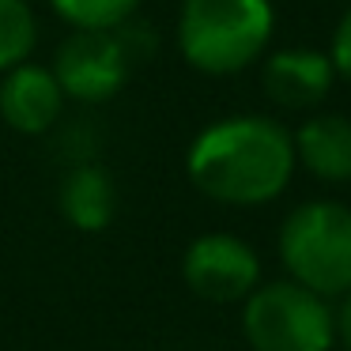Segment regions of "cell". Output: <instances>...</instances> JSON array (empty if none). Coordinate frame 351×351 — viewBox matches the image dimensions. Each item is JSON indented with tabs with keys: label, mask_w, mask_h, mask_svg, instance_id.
<instances>
[{
	"label": "cell",
	"mask_w": 351,
	"mask_h": 351,
	"mask_svg": "<svg viewBox=\"0 0 351 351\" xmlns=\"http://www.w3.org/2000/svg\"><path fill=\"white\" fill-rule=\"evenodd\" d=\"M295 170L291 129L265 114H234L212 121L193 136L185 152V174L193 189L230 208L272 204L291 185Z\"/></svg>",
	"instance_id": "1"
},
{
	"label": "cell",
	"mask_w": 351,
	"mask_h": 351,
	"mask_svg": "<svg viewBox=\"0 0 351 351\" xmlns=\"http://www.w3.org/2000/svg\"><path fill=\"white\" fill-rule=\"evenodd\" d=\"M272 34V0H182L178 8V53L204 76L245 72L268 53Z\"/></svg>",
	"instance_id": "2"
},
{
	"label": "cell",
	"mask_w": 351,
	"mask_h": 351,
	"mask_svg": "<svg viewBox=\"0 0 351 351\" xmlns=\"http://www.w3.org/2000/svg\"><path fill=\"white\" fill-rule=\"evenodd\" d=\"M280 265L287 280L340 298L351 291V208L340 200H306L280 223Z\"/></svg>",
	"instance_id": "3"
},
{
	"label": "cell",
	"mask_w": 351,
	"mask_h": 351,
	"mask_svg": "<svg viewBox=\"0 0 351 351\" xmlns=\"http://www.w3.org/2000/svg\"><path fill=\"white\" fill-rule=\"evenodd\" d=\"M242 336L253 351H332V302L295 280L257 283L242 298Z\"/></svg>",
	"instance_id": "4"
},
{
	"label": "cell",
	"mask_w": 351,
	"mask_h": 351,
	"mask_svg": "<svg viewBox=\"0 0 351 351\" xmlns=\"http://www.w3.org/2000/svg\"><path fill=\"white\" fill-rule=\"evenodd\" d=\"M140 61V49L132 42L129 23L117 31H72L57 46L53 76L61 84L64 99L72 102H110L132 80Z\"/></svg>",
	"instance_id": "5"
},
{
	"label": "cell",
	"mask_w": 351,
	"mask_h": 351,
	"mask_svg": "<svg viewBox=\"0 0 351 351\" xmlns=\"http://www.w3.org/2000/svg\"><path fill=\"white\" fill-rule=\"evenodd\" d=\"M182 280L197 298L215 306L242 302L261 283V257L242 234L208 230L182 253Z\"/></svg>",
	"instance_id": "6"
},
{
	"label": "cell",
	"mask_w": 351,
	"mask_h": 351,
	"mask_svg": "<svg viewBox=\"0 0 351 351\" xmlns=\"http://www.w3.org/2000/svg\"><path fill=\"white\" fill-rule=\"evenodd\" d=\"M64 102L69 99L49 64L23 61L16 69L0 72V121L12 132H23V136L49 132L61 121Z\"/></svg>",
	"instance_id": "7"
},
{
	"label": "cell",
	"mask_w": 351,
	"mask_h": 351,
	"mask_svg": "<svg viewBox=\"0 0 351 351\" xmlns=\"http://www.w3.org/2000/svg\"><path fill=\"white\" fill-rule=\"evenodd\" d=\"M336 69L325 49L291 46L276 49L261 64V87L280 110H313L328 99Z\"/></svg>",
	"instance_id": "8"
},
{
	"label": "cell",
	"mask_w": 351,
	"mask_h": 351,
	"mask_svg": "<svg viewBox=\"0 0 351 351\" xmlns=\"http://www.w3.org/2000/svg\"><path fill=\"white\" fill-rule=\"evenodd\" d=\"M295 162L325 185L351 182V117L348 114H313L291 132Z\"/></svg>",
	"instance_id": "9"
},
{
	"label": "cell",
	"mask_w": 351,
	"mask_h": 351,
	"mask_svg": "<svg viewBox=\"0 0 351 351\" xmlns=\"http://www.w3.org/2000/svg\"><path fill=\"white\" fill-rule=\"evenodd\" d=\"M57 208H61L64 223L84 234H99L117 219V182L106 167L99 162H84V167L69 170L57 189Z\"/></svg>",
	"instance_id": "10"
},
{
	"label": "cell",
	"mask_w": 351,
	"mask_h": 351,
	"mask_svg": "<svg viewBox=\"0 0 351 351\" xmlns=\"http://www.w3.org/2000/svg\"><path fill=\"white\" fill-rule=\"evenodd\" d=\"M38 46V16L31 0H0V72L31 61Z\"/></svg>",
	"instance_id": "11"
},
{
	"label": "cell",
	"mask_w": 351,
	"mask_h": 351,
	"mask_svg": "<svg viewBox=\"0 0 351 351\" xmlns=\"http://www.w3.org/2000/svg\"><path fill=\"white\" fill-rule=\"evenodd\" d=\"M46 4L72 31H117L121 23L136 19L144 0H46Z\"/></svg>",
	"instance_id": "12"
},
{
	"label": "cell",
	"mask_w": 351,
	"mask_h": 351,
	"mask_svg": "<svg viewBox=\"0 0 351 351\" xmlns=\"http://www.w3.org/2000/svg\"><path fill=\"white\" fill-rule=\"evenodd\" d=\"M328 61L336 69V80H348L351 84V8L340 16L332 31V42H328Z\"/></svg>",
	"instance_id": "13"
},
{
	"label": "cell",
	"mask_w": 351,
	"mask_h": 351,
	"mask_svg": "<svg viewBox=\"0 0 351 351\" xmlns=\"http://www.w3.org/2000/svg\"><path fill=\"white\" fill-rule=\"evenodd\" d=\"M332 321H336V343H343V351H351V291H343L336 298Z\"/></svg>",
	"instance_id": "14"
}]
</instances>
